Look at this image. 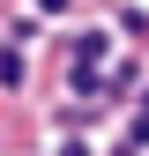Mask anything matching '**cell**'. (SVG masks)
Listing matches in <instances>:
<instances>
[{
    "mask_svg": "<svg viewBox=\"0 0 149 156\" xmlns=\"http://www.w3.org/2000/svg\"><path fill=\"white\" fill-rule=\"evenodd\" d=\"M0 82H23V60L15 52H0Z\"/></svg>",
    "mask_w": 149,
    "mask_h": 156,
    "instance_id": "cell-1",
    "label": "cell"
}]
</instances>
